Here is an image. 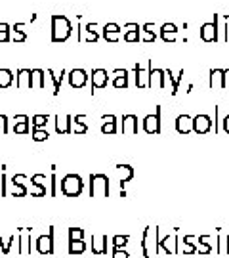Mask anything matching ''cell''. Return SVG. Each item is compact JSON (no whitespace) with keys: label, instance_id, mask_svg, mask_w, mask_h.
Returning <instances> with one entry per match:
<instances>
[{"label":"cell","instance_id":"6da1fadb","mask_svg":"<svg viewBox=\"0 0 229 258\" xmlns=\"http://www.w3.org/2000/svg\"><path fill=\"white\" fill-rule=\"evenodd\" d=\"M73 35V25L71 21L65 18V16H59V14H54L52 16V42H65L67 38Z\"/></svg>","mask_w":229,"mask_h":258},{"label":"cell","instance_id":"7a4b0ae2","mask_svg":"<svg viewBox=\"0 0 229 258\" xmlns=\"http://www.w3.org/2000/svg\"><path fill=\"white\" fill-rule=\"evenodd\" d=\"M57 185L61 187V195L65 197H79L84 191V180L81 174H65L61 178V182H57Z\"/></svg>","mask_w":229,"mask_h":258},{"label":"cell","instance_id":"3957f363","mask_svg":"<svg viewBox=\"0 0 229 258\" xmlns=\"http://www.w3.org/2000/svg\"><path fill=\"white\" fill-rule=\"evenodd\" d=\"M88 194H90V197H109V176L103 174V172L90 174Z\"/></svg>","mask_w":229,"mask_h":258},{"label":"cell","instance_id":"277c9868","mask_svg":"<svg viewBox=\"0 0 229 258\" xmlns=\"http://www.w3.org/2000/svg\"><path fill=\"white\" fill-rule=\"evenodd\" d=\"M54 233H55V226H50L48 233H42L38 235L37 241H35V249H37L38 254H54L55 252V245H54Z\"/></svg>","mask_w":229,"mask_h":258},{"label":"cell","instance_id":"5b68a950","mask_svg":"<svg viewBox=\"0 0 229 258\" xmlns=\"http://www.w3.org/2000/svg\"><path fill=\"white\" fill-rule=\"evenodd\" d=\"M147 88H159V90H165L166 88L165 69L153 67L151 61H149V65H147Z\"/></svg>","mask_w":229,"mask_h":258},{"label":"cell","instance_id":"8992f818","mask_svg":"<svg viewBox=\"0 0 229 258\" xmlns=\"http://www.w3.org/2000/svg\"><path fill=\"white\" fill-rule=\"evenodd\" d=\"M161 113H163V107H161V105H157L155 113H149V115L143 117L141 126H143V130H145L147 134L157 136V134H161V132H163V126H161Z\"/></svg>","mask_w":229,"mask_h":258},{"label":"cell","instance_id":"52a82bcc","mask_svg":"<svg viewBox=\"0 0 229 258\" xmlns=\"http://www.w3.org/2000/svg\"><path fill=\"white\" fill-rule=\"evenodd\" d=\"M202 42H220V29H218V14H214V21L202 23L199 29Z\"/></svg>","mask_w":229,"mask_h":258},{"label":"cell","instance_id":"ba28073f","mask_svg":"<svg viewBox=\"0 0 229 258\" xmlns=\"http://www.w3.org/2000/svg\"><path fill=\"white\" fill-rule=\"evenodd\" d=\"M191 124H193V132H195L197 136H204V134L212 132V117L210 115H206V113L195 115Z\"/></svg>","mask_w":229,"mask_h":258},{"label":"cell","instance_id":"9c48e42d","mask_svg":"<svg viewBox=\"0 0 229 258\" xmlns=\"http://www.w3.org/2000/svg\"><path fill=\"white\" fill-rule=\"evenodd\" d=\"M88 79H90V75L86 73V69L83 67H74L69 71V84H71V88H84L86 84H88Z\"/></svg>","mask_w":229,"mask_h":258},{"label":"cell","instance_id":"30bf717a","mask_svg":"<svg viewBox=\"0 0 229 258\" xmlns=\"http://www.w3.org/2000/svg\"><path fill=\"white\" fill-rule=\"evenodd\" d=\"M55 132L61 136L73 134V115H69V113L55 115Z\"/></svg>","mask_w":229,"mask_h":258},{"label":"cell","instance_id":"8fae6325","mask_svg":"<svg viewBox=\"0 0 229 258\" xmlns=\"http://www.w3.org/2000/svg\"><path fill=\"white\" fill-rule=\"evenodd\" d=\"M107 84H109V73H107V69H94L92 71V88L94 90H103V88H107ZM92 90V94H94Z\"/></svg>","mask_w":229,"mask_h":258},{"label":"cell","instance_id":"7c38bea8","mask_svg":"<svg viewBox=\"0 0 229 258\" xmlns=\"http://www.w3.org/2000/svg\"><path fill=\"white\" fill-rule=\"evenodd\" d=\"M117 168V172H119V184H120V189H124L126 184H128L130 180L134 178V166L132 165H126V163H119V165L115 166Z\"/></svg>","mask_w":229,"mask_h":258},{"label":"cell","instance_id":"4fadbf2b","mask_svg":"<svg viewBox=\"0 0 229 258\" xmlns=\"http://www.w3.org/2000/svg\"><path fill=\"white\" fill-rule=\"evenodd\" d=\"M31 231L33 228H19L18 230L19 254H31Z\"/></svg>","mask_w":229,"mask_h":258},{"label":"cell","instance_id":"5bb4252c","mask_svg":"<svg viewBox=\"0 0 229 258\" xmlns=\"http://www.w3.org/2000/svg\"><path fill=\"white\" fill-rule=\"evenodd\" d=\"M27 174H14L12 176V185H14V191L12 197H27V185H25Z\"/></svg>","mask_w":229,"mask_h":258},{"label":"cell","instance_id":"9a60e30c","mask_svg":"<svg viewBox=\"0 0 229 258\" xmlns=\"http://www.w3.org/2000/svg\"><path fill=\"white\" fill-rule=\"evenodd\" d=\"M141 25H137V23H126L124 25V35H122V40L124 42H141Z\"/></svg>","mask_w":229,"mask_h":258},{"label":"cell","instance_id":"2e32d148","mask_svg":"<svg viewBox=\"0 0 229 258\" xmlns=\"http://www.w3.org/2000/svg\"><path fill=\"white\" fill-rule=\"evenodd\" d=\"M101 120H103L101 132H103L105 136H113V134L119 132V119H117V115H103Z\"/></svg>","mask_w":229,"mask_h":258},{"label":"cell","instance_id":"e0dca14e","mask_svg":"<svg viewBox=\"0 0 229 258\" xmlns=\"http://www.w3.org/2000/svg\"><path fill=\"white\" fill-rule=\"evenodd\" d=\"M31 185L35 187V191L31 194V197H46V194H48V187H46V174L31 176Z\"/></svg>","mask_w":229,"mask_h":258},{"label":"cell","instance_id":"ac0fdd59","mask_svg":"<svg viewBox=\"0 0 229 258\" xmlns=\"http://www.w3.org/2000/svg\"><path fill=\"white\" fill-rule=\"evenodd\" d=\"M120 33H122V27H119L117 23H107V25H103V33H101V37L105 38L107 42H119L120 40Z\"/></svg>","mask_w":229,"mask_h":258},{"label":"cell","instance_id":"d6986e66","mask_svg":"<svg viewBox=\"0 0 229 258\" xmlns=\"http://www.w3.org/2000/svg\"><path fill=\"white\" fill-rule=\"evenodd\" d=\"M113 86L117 90H126L128 88V71L126 69H113Z\"/></svg>","mask_w":229,"mask_h":258},{"label":"cell","instance_id":"ffe728a7","mask_svg":"<svg viewBox=\"0 0 229 258\" xmlns=\"http://www.w3.org/2000/svg\"><path fill=\"white\" fill-rule=\"evenodd\" d=\"M193 117L191 115H187V113H183V115H178V119H176V130H178V134H189L193 132Z\"/></svg>","mask_w":229,"mask_h":258},{"label":"cell","instance_id":"44dd1931","mask_svg":"<svg viewBox=\"0 0 229 258\" xmlns=\"http://www.w3.org/2000/svg\"><path fill=\"white\" fill-rule=\"evenodd\" d=\"M137 117L136 115H132V113H128V115H122V134H128V136H134V134H137Z\"/></svg>","mask_w":229,"mask_h":258},{"label":"cell","instance_id":"7402d4cb","mask_svg":"<svg viewBox=\"0 0 229 258\" xmlns=\"http://www.w3.org/2000/svg\"><path fill=\"white\" fill-rule=\"evenodd\" d=\"M107 235H101V237H96V235H92V254H96V256H103V254H107Z\"/></svg>","mask_w":229,"mask_h":258},{"label":"cell","instance_id":"603a6c76","mask_svg":"<svg viewBox=\"0 0 229 258\" xmlns=\"http://www.w3.org/2000/svg\"><path fill=\"white\" fill-rule=\"evenodd\" d=\"M14 122V134H29L31 132V119L27 115H16Z\"/></svg>","mask_w":229,"mask_h":258},{"label":"cell","instance_id":"cb8c5ba5","mask_svg":"<svg viewBox=\"0 0 229 258\" xmlns=\"http://www.w3.org/2000/svg\"><path fill=\"white\" fill-rule=\"evenodd\" d=\"M161 38H163V42H166V44L176 42V38H178V27H176L174 23H165L161 27Z\"/></svg>","mask_w":229,"mask_h":258},{"label":"cell","instance_id":"d4e9b609","mask_svg":"<svg viewBox=\"0 0 229 258\" xmlns=\"http://www.w3.org/2000/svg\"><path fill=\"white\" fill-rule=\"evenodd\" d=\"M208 88L214 90V88H220L223 90V69H210L208 73Z\"/></svg>","mask_w":229,"mask_h":258},{"label":"cell","instance_id":"484cf974","mask_svg":"<svg viewBox=\"0 0 229 258\" xmlns=\"http://www.w3.org/2000/svg\"><path fill=\"white\" fill-rule=\"evenodd\" d=\"M16 86L31 90V69H25V67L18 69V73H16Z\"/></svg>","mask_w":229,"mask_h":258},{"label":"cell","instance_id":"4316f807","mask_svg":"<svg viewBox=\"0 0 229 258\" xmlns=\"http://www.w3.org/2000/svg\"><path fill=\"white\" fill-rule=\"evenodd\" d=\"M46 86V73L42 69H31V90L33 88H44Z\"/></svg>","mask_w":229,"mask_h":258},{"label":"cell","instance_id":"83f0119b","mask_svg":"<svg viewBox=\"0 0 229 258\" xmlns=\"http://www.w3.org/2000/svg\"><path fill=\"white\" fill-rule=\"evenodd\" d=\"M86 249H88V245H86V241L84 239H69V247H67V250H69L71 256H74V254H84Z\"/></svg>","mask_w":229,"mask_h":258},{"label":"cell","instance_id":"f1b7e54d","mask_svg":"<svg viewBox=\"0 0 229 258\" xmlns=\"http://www.w3.org/2000/svg\"><path fill=\"white\" fill-rule=\"evenodd\" d=\"M14 84V71L8 67H0V90H6Z\"/></svg>","mask_w":229,"mask_h":258},{"label":"cell","instance_id":"f546056e","mask_svg":"<svg viewBox=\"0 0 229 258\" xmlns=\"http://www.w3.org/2000/svg\"><path fill=\"white\" fill-rule=\"evenodd\" d=\"M165 77L170 81V83H172V90H170V94H172V96H176V94H178V90H180V83L183 81V69L180 71V75H178V77H174L170 69H165Z\"/></svg>","mask_w":229,"mask_h":258},{"label":"cell","instance_id":"4dcf8cb0","mask_svg":"<svg viewBox=\"0 0 229 258\" xmlns=\"http://www.w3.org/2000/svg\"><path fill=\"white\" fill-rule=\"evenodd\" d=\"M149 235H151V226H147L145 230H143V235H141V252H143V258H151V250H149V245H151V241H149Z\"/></svg>","mask_w":229,"mask_h":258},{"label":"cell","instance_id":"1f68e13d","mask_svg":"<svg viewBox=\"0 0 229 258\" xmlns=\"http://www.w3.org/2000/svg\"><path fill=\"white\" fill-rule=\"evenodd\" d=\"M153 23H145V25H141V31H143V33H145V37L141 38V42H143V44H153V42H155L157 40V33L155 31H153Z\"/></svg>","mask_w":229,"mask_h":258},{"label":"cell","instance_id":"d6a6232c","mask_svg":"<svg viewBox=\"0 0 229 258\" xmlns=\"http://www.w3.org/2000/svg\"><path fill=\"white\" fill-rule=\"evenodd\" d=\"M48 75H50V79H52V83H54V96H59V90H61V81H63L65 71L61 69V73L57 75L54 69H50V71H48Z\"/></svg>","mask_w":229,"mask_h":258},{"label":"cell","instance_id":"836d02e7","mask_svg":"<svg viewBox=\"0 0 229 258\" xmlns=\"http://www.w3.org/2000/svg\"><path fill=\"white\" fill-rule=\"evenodd\" d=\"M25 23H18V25H14V35L10 37L12 42H16V44H21V42H25L27 40V33H23L21 27H23Z\"/></svg>","mask_w":229,"mask_h":258},{"label":"cell","instance_id":"e575fe53","mask_svg":"<svg viewBox=\"0 0 229 258\" xmlns=\"http://www.w3.org/2000/svg\"><path fill=\"white\" fill-rule=\"evenodd\" d=\"M130 241V235H113L111 237V247L113 249H126Z\"/></svg>","mask_w":229,"mask_h":258},{"label":"cell","instance_id":"d590c367","mask_svg":"<svg viewBox=\"0 0 229 258\" xmlns=\"http://www.w3.org/2000/svg\"><path fill=\"white\" fill-rule=\"evenodd\" d=\"M134 75H136V86L137 88H147V83L143 81V77H147V73H143L141 65L136 63L134 65Z\"/></svg>","mask_w":229,"mask_h":258},{"label":"cell","instance_id":"8d00e7d4","mask_svg":"<svg viewBox=\"0 0 229 258\" xmlns=\"http://www.w3.org/2000/svg\"><path fill=\"white\" fill-rule=\"evenodd\" d=\"M48 115H42V113H38V115H35L33 119H31V126L33 128H46V124H48Z\"/></svg>","mask_w":229,"mask_h":258},{"label":"cell","instance_id":"74e56055","mask_svg":"<svg viewBox=\"0 0 229 258\" xmlns=\"http://www.w3.org/2000/svg\"><path fill=\"white\" fill-rule=\"evenodd\" d=\"M84 31L88 33V37H86V42L94 44V42H98V40H100V35H98V31H96V23H88Z\"/></svg>","mask_w":229,"mask_h":258},{"label":"cell","instance_id":"f35d334b","mask_svg":"<svg viewBox=\"0 0 229 258\" xmlns=\"http://www.w3.org/2000/svg\"><path fill=\"white\" fill-rule=\"evenodd\" d=\"M14 241H16V233H12L8 241H4L2 239V235H0V250H2L4 256H8L10 254V249H12V243H14Z\"/></svg>","mask_w":229,"mask_h":258},{"label":"cell","instance_id":"ab89813d","mask_svg":"<svg viewBox=\"0 0 229 258\" xmlns=\"http://www.w3.org/2000/svg\"><path fill=\"white\" fill-rule=\"evenodd\" d=\"M31 138L35 140V142H46V140L50 138V134H48V130L46 128H33Z\"/></svg>","mask_w":229,"mask_h":258},{"label":"cell","instance_id":"60d3db41","mask_svg":"<svg viewBox=\"0 0 229 258\" xmlns=\"http://www.w3.org/2000/svg\"><path fill=\"white\" fill-rule=\"evenodd\" d=\"M88 132V124L84 122V120H74L73 119V134H79V136H83Z\"/></svg>","mask_w":229,"mask_h":258},{"label":"cell","instance_id":"b9f144b4","mask_svg":"<svg viewBox=\"0 0 229 258\" xmlns=\"http://www.w3.org/2000/svg\"><path fill=\"white\" fill-rule=\"evenodd\" d=\"M10 25L8 23H0V44L4 42H10Z\"/></svg>","mask_w":229,"mask_h":258},{"label":"cell","instance_id":"7bdbcfd3","mask_svg":"<svg viewBox=\"0 0 229 258\" xmlns=\"http://www.w3.org/2000/svg\"><path fill=\"white\" fill-rule=\"evenodd\" d=\"M8 132H10V120H8V115L0 113V136H4V134H8Z\"/></svg>","mask_w":229,"mask_h":258},{"label":"cell","instance_id":"ee69618b","mask_svg":"<svg viewBox=\"0 0 229 258\" xmlns=\"http://www.w3.org/2000/svg\"><path fill=\"white\" fill-rule=\"evenodd\" d=\"M6 168H8V166L2 165V180H0V195H2V197H6V194H8V191H6V185H8V178H6Z\"/></svg>","mask_w":229,"mask_h":258},{"label":"cell","instance_id":"f6af8a7d","mask_svg":"<svg viewBox=\"0 0 229 258\" xmlns=\"http://www.w3.org/2000/svg\"><path fill=\"white\" fill-rule=\"evenodd\" d=\"M84 228H69V239H84Z\"/></svg>","mask_w":229,"mask_h":258},{"label":"cell","instance_id":"bcb514c9","mask_svg":"<svg viewBox=\"0 0 229 258\" xmlns=\"http://www.w3.org/2000/svg\"><path fill=\"white\" fill-rule=\"evenodd\" d=\"M50 197H57V176H55V170H52V174H50Z\"/></svg>","mask_w":229,"mask_h":258},{"label":"cell","instance_id":"7dc6e473","mask_svg":"<svg viewBox=\"0 0 229 258\" xmlns=\"http://www.w3.org/2000/svg\"><path fill=\"white\" fill-rule=\"evenodd\" d=\"M111 256L113 258H130V252L126 249H113L111 250Z\"/></svg>","mask_w":229,"mask_h":258},{"label":"cell","instance_id":"c3c4849f","mask_svg":"<svg viewBox=\"0 0 229 258\" xmlns=\"http://www.w3.org/2000/svg\"><path fill=\"white\" fill-rule=\"evenodd\" d=\"M221 130H223L225 134H229V113L221 119Z\"/></svg>","mask_w":229,"mask_h":258},{"label":"cell","instance_id":"681fc988","mask_svg":"<svg viewBox=\"0 0 229 258\" xmlns=\"http://www.w3.org/2000/svg\"><path fill=\"white\" fill-rule=\"evenodd\" d=\"M229 88V69H223V90Z\"/></svg>","mask_w":229,"mask_h":258},{"label":"cell","instance_id":"f907efd6","mask_svg":"<svg viewBox=\"0 0 229 258\" xmlns=\"http://www.w3.org/2000/svg\"><path fill=\"white\" fill-rule=\"evenodd\" d=\"M223 252H227L229 254V235L225 237V249H223Z\"/></svg>","mask_w":229,"mask_h":258}]
</instances>
